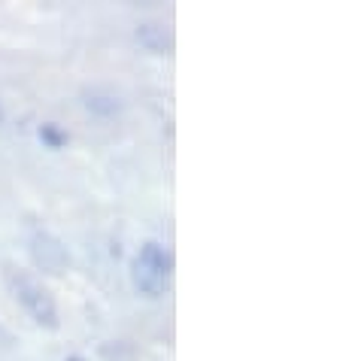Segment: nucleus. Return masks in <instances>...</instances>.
<instances>
[{
  "instance_id": "f257e3e1",
  "label": "nucleus",
  "mask_w": 340,
  "mask_h": 361,
  "mask_svg": "<svg viewBox=\"0 0 340 361\" xmlns=\"http://www.w3.org/2000/svg\"><path fill=\"white\" fill-rule=\"evenodd\" d=\"M6 286H9V292H13V298L28 310V316H31L37 325L58 328L55 298L49 295V288L43 283H37V279L31 274H25V270L6 267Z\"/></svg>"
},
{
  "instance_id": "f03ea898",
  "label": "nucleus",
  "mask_w": 340,
  "mask_h": 361,
  "mask_svg": "<svg viewBox=\"0 0 340 361\" xmlns=\"http://www.w3.org/2000/svg\"><path fill=\"white\" fill-rule=\"evenodd\" d=\"M170 274H174V258H170V252H167L164 246L146 243V246L137 252L134 270H131L137 292H143V295H149V298L164 295L167 286H170Z\"/></svg>"
}]
</instances>
